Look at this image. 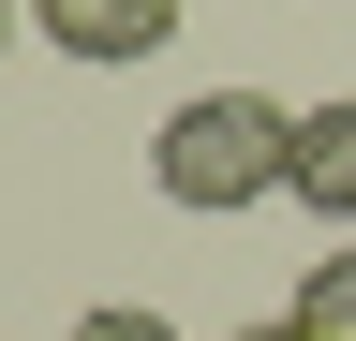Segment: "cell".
Returning <instances> with one entry per match:
<instances>
[{
  "label": "cell",
  "mask_w": 356,
  "mask_h": 341,
  "mask_svg": "<svg viewBox=\"0 0 356 341\" xmlns=\"http://www.w3.org/2000/svg\"><path fill=\"white\" fill-rule=\"evenodd\" d=\"M149 193L193 208V223H238V208L297 193V104H267V90H193V104L149 134Z\"/></svg>",
  "instance_id": "cell-1"
},
{
  "label": "cell",
  "mask_w": 356,
  "mask_h": 341,
  "mask_svg": "<svg viewBox=\"0 0 356 341\" xmlns=\"http://www.w3.org/2000/svg\"><path fill=\"white\" fill-rule=\"evenodd\" d=\"M30 30H44V45H60V60H163L178 45V0H30Z\"/></svg>",
  "instance_id": "cell-2"
},
{
  "label": "cell",
  "mask_w": 356,
  "mask_h": 341,
  "mask_svg": "<svg viewBox=\"0 0 356 341\" xmlns=\"http://www.w3.org/2000/svg\"><path fill=\"white\" fill-rule=\"evenodd\" d=\"M297 208H327L356 238V90L341 104H297Z\"/></svg>",
  "instance_id": "cell-3"
},
{
  "label": "cell",
  "mask_w": 356,
  "mask_h": 341,
  "mask_svg": "<svg viewBox=\"0 0 356 341\" xmlns=\"http://www.w3.org/2000/svg\"><path fill=\"white\" fill-rule=\"evenodd\" d=\"M282 326H297V341H356V238L297 267V312H282Z\"/></svg>",
  "instance_id": "cell-4"
},
{
  "label": "cell",
  "mask_w": 356,
  "mask_h": 341,
  "mask_svg": "<svg viewBox=\"0 0 356 341\" xmlns=\"http://www.w3.org/2000/svg\"><path fill=\"white\" fill-rule=\"evenodd\" d=\"M74 341H178L163 312H134V297H119V312H74Z\"/></svg>",
  "instance_id": "cell-5"
},
{
  "label": "cell",
  "mask_w": 356,
  "mask_h": 341,
  "mask_svg": "<svg viewBox=\"0 0 356 341\" xmlns=\"http://www.w3.org/2000/svg\"><path fill=\"white\" fill-rule=\"evenodd\" d=\"M238 341H297V326H238Z\"/></svg>",
  "instance_id": "cell-6"
},
{
  "label": "cell",
  "mask_w": 356,
  "mask_h": 341,
  "mask_svg": "<svg viewBox=\"0 0 356 341\" xmlns=\"http://www.w3.org/2000/svg\"><path fill=\"white\" fill-rule=\"evenodd\" d=\"M0 45H15V0H0Z\"/></svg>",
  "instance_id": "cell-7"
}]
</instances>
